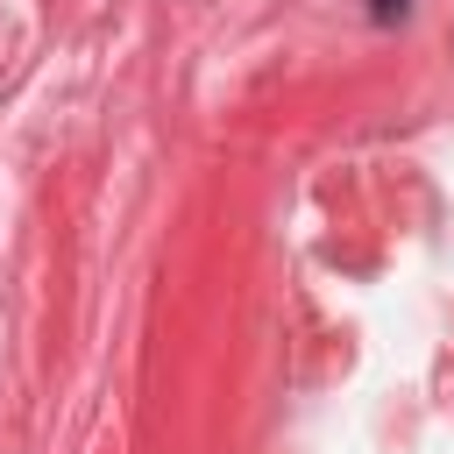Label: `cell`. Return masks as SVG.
<instances>
[{
  "instance_id": "1",
  "label": "cell",
  "mask_w": 454,
  "mask_h": 454,
  "mask_svg": "<svg viewBox=\"0 0 454 454\" xmlns=\"http://www.w3.org/2000/svg\"><path fill=\"white\" fill-rule=\"evenodd\" d=\"M411 7H419V0H369V21H376V28H397Z\"/></svg>"
}]
</instances>
